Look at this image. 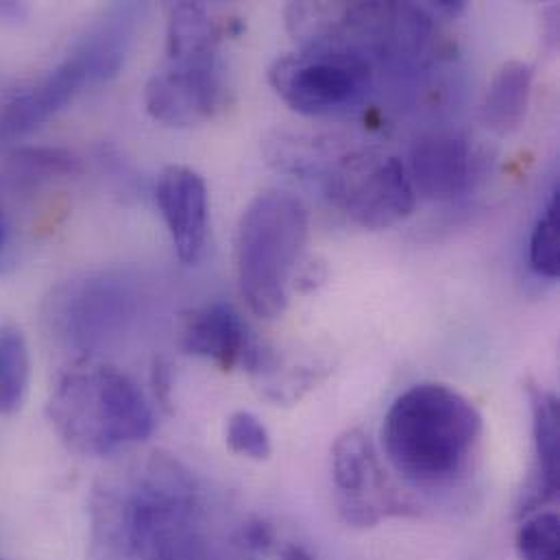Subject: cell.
Listing matches in <instances>:
<instances>
[{
  "mask_svg": "<svg viewBox=\"0 0 560 560\" xmlns=\"http://www.w3.org/2000/svg\"><path fill=\"white\" fill-rule=\"evenodd\" d=\"M26 15V9L15 2H0V20H20Z\"/></svg>",
  "mask_w": 560,
  "mask_h": 560,
  "instance_id": "cell-24",
  "label": "cell"
},
{
  "mask_svg": "<svg viewBox=\"0 0 560 560\" xmlns=\"http://www.w3.org/2000/svg\"><path fill=\"white\" fill-rule=\"evenodd\" d=\"M269 83L281 101L303 116H327L355 103L371 83L369 61L351 48L310 46L278 57Z\"/></svg>",
  "mask_w": 560,
  "mask_h": 560,
  "instance_id": "cell-5",
  "label": "cell"
},
{
  "mask_svg": "<svg viewBox=\"0 0 560 560\" xmlns=\"http://www.w3.org/2000/svg\"><path fill=\"white\" fill-rule=\"evenodd\" d=\"M90 560H210L212 522L199 480L166 452L107 471L92 489Z\"/></svg>",
  "mask_w": 560,
  "mask_h": 560,
  "instance_id": "cell-1",
  "label": "cell"
},
{
  "mask_svg": "<svg viewBox=\"0 0 560 560\" xmlns=\"http://www.w3.org/2000/svg\"><path fill=\"white\" fill-rule=\"evenodd\" d=\"M310 234L307 210L285 190L260 192L243 212L236 232V273L249 310L278 318Z\"/></svg>",
  "mask_w": 560,
  "mask_h": 560,
  "instance_id": "cell-4",
  "label": "cell"
},
{
  "mask_svg": "<svg viewBox=\"0 0 560 560\" xmlns=\"http://www.w3.org/2000/svg\"><path fill=\"white\" fill-rule=\"evenodd\" d=\"M155 199L177 258L184 265H197L208 241L210 203L206 179L188 166L173 164L162 171Z\"/></svg>",
  "mask_w": 560,
  "mask_h": 560,
  "instance_id": "cell-11",
  "label": "cell"
},
{
  "mask_svg": "<svg viewBox=\"0 0 560 560\" xmlns=\"http://www.w3.org/2000/svg\"><path fill=\"white\" fill-rule=\"evenodd\" d=\"M225 28L199 2H175L168 7L166 55L168 59H186L219 52Z\"/></svg>",
  "mask_w": 560,
  "mask_h": 560,
  "instance_id": "cell-16",
  "label": "cell"
},
{
  "mask_svg": "<svg viewBox=\"0 0 560 560\" xmlns=\"http://www.w3.org/2000/svg\"><path fill=\"white\" fill-rule=\"evenodd\" d=\"M225 441L234 454L249 460L262 463L269 460L273 454V443L267 425L247 410H238L228 419Z\"/></svg>",
  "mask_w": 560,
  "mask_h": 560,
  "instance_id": "cell-22",
  "label": "cell"
},
{
  "mask_svg": "<svg viewBox=\"0 0 560 560\" xmlns=\"http://www.w3.org/2000/svg\"><path fill=\"white\" fill-rule=\"evenodd\" d=\"M526 397L533 417V469L522 491L517 515L550 509L560 491V404L550 388L526 382Z\"/></svg>",
  "mask_w": 560,
  "mask_h": 560,
  "instance_id": "cell-14",
  "label": "cell"
},
{
  "mask_svg": "<svg viewBox=\"0 0 560 560\" xmlns=\"http://www.w3.org/2000/svg\"><path fill=\"white\" fill-rule=\"evenodd\" d=\"M482 432V415L463 393L447 384L421 382L388 408L382 443L388 463L404 480L439 487L469 469Z\"/></svg>",
  "mask_w": 560,
  "mask_h": 560,
  "instance_id": "cell-2",
  "label": "cell"
},
{
  "mask_svg": "<svg viewBox=\"0 0 560 560\" xmlns=\"http://www.w3.org/2000/svg\"><path fill=\"white\" fill-rule=\"evenodd\" d=\"M179 345L186 353L210 360L225 373L236 369L258 373L271 355L256 342L243 316L228 303H210L184 312Z\"/></svg>",
  "mask_w": 560,
  "mask_h": 560,
  "instance_id": "cell-9",
  "label": "cell"
},
{
  "mask_svg": "<svg viewBox=\"0 0 560 560\" xmlns=\"http://www.w3.org/2000/svg\"><path fill=\"white\" fill-rule=\"evenodd\" d=\"M560 522L555 509L520 517L515 548L520 560H559Z\"/></svg>",
  "mask_w": 560,
  "mask_h": 560,
  "instance_id": "cell-20",
  "label": "cell"
},
{
  "mask_svg": "<svg viewBox=\"0 0 560 560\" xmlns=\"http://www.w3.org/2000/svg\"><path fill=\"white\" fill-rule=\"evenodd\" d=\"M533 66L524 61H506L493 74L485 103L482 120L498 136L515 133L528 114L533 94Z\"/></svg>",
  "mask_w": 560,
  "mask_h": 560,
  "instance_id": "cell-15",
  "label": "cell"
},
{
  "mask_svg": "<svg viewBox=\"0 0 560 560\" xmlns=\"http://www.w3.org/2000/svg\"><path fill=\"white\" fill-rule=\"evenodd\" d=\"M476 171L478 160L465 138L432 133L412 147L406 173L417 197L425 201H454L471 188Z\"/></svg>",
  "mask_w": 560,
  "mask_h": 560,
  "instance_id": "cell-12",
  "label": "cell"
},
{
  "mask_svg": "<svg viewBox=\"0 0 560 560\" xmlns=\"http://www.w3.org/2000/svg\"><path fill=\"white\" fill-rule=\"evenodd\" d=\"M125 276L90 273L63 281L46 301L50 327L81 351L120 329L133 314L136 290Z\"/></svg>",
  "mask_w": 560,
  "mask_h": 560,
  "instance_id": "cell-7",
  "label": "cell"
},
{
  "mask_svg": "<svg viewBox=\"0 0 560 560\" xmlns=\"http://www.w3.org/2000/svg\"><path fill=\"white\" fill-rule=\"evenodd\" d=\"M223 98L225 81L219 52L168 59L144 88L149 116L168 127H195L210 120Z\"/></svg>",
  "mask_w": 560,
  "mask_h": 560,
  "instance_id": "cell-8",
  "label": "cell"
},
{
  "mask_svg": "<svg viewBox=\"0 0 560 560\" xmlns=\"http://www.w3.org/2000/svg\"><path fill=\"white\" fill-rule=\"evenodd\" d=\"M334 502L351 528H375L382 522L417 517L419 506L395 487L384 471L371 436L360 430L342 432L331 447Z\"/></svg>",
  "mask_w": 560,
  "mask_h": 560,
  "instance_id": "cell-6",
  "label": "cell"
},
{
  "mask_svg": "<svg viewBox=\"0 0 560 560\" xmlns=\"http://www.w3.org/2000/svg\"><path fill=\"white\" fill-rule=\"evenodd\" d=\"M234 544L241 560H316L303 544L262 517L245 522Z\"/></svg>",
  "mask_w": 560,
  "mask_h": 560,
  "instance_id": "cell-19",
  "label": "cell"
},
{
  "mask_svg": "<svg viewBox=\"0 0 560 560\" xmlns=\"http://www.w3.org/2000/svg\"><path fill=\"white\" fill-rule=\"evenodd\" d=\"M153 388L160 404L168 408L171 406V366L166 360H155L153 364Z\"/></svg>",
  "mask_w": 560,
  "mask_h": 560,
  "instance_id": "cell-23",
  "label": "cell"
},
{
  "mask_svg": "<svg viewBox=\"0 0 560 560\" xmlns=\"http://www.w3.org/2000/svg\"><path fill=\"white\" fill-rule=\"evenodd\" d=\"M9 177L18 188L31 190L59 177H74L83 171L81 158L59 147L15 149L9 158Z\"/></svg>",
  "mask_w": 560,
  "mask_h": 560,
  "instance_id": "cell-17",
  "label": "cell"
},
{
  "mask_svg": "<svg viewBox=\"0 0 560 560\" xmlns=\"http://www.w3.org/2000/svg\"><path fill=\"white\" fill-rule=\"evenodd\" d=\"M31 382V355L15 325H0V415L22 408Z\"/></svg>",
  "mask_w": 560,
  "mask_h": 560,
  "instance_id": "cell-18",
  "label": "cell"
},
{
  "mask_svg": "<svg viewBox=\"0 0 560 560\" xmlns=\"http://www.w3.org/2000/svg\"><path fill=\"white\" fill-rule=\"evenodd\" d=\"M92 85L85 68L68 52L33 88L15 94L0 107V144L15 142L66 109L83 88Z\"/></svg>",
  "mask_w": 560,
  "mask_h": 560,
  "instance_id": "cell-13",
  "label": "cell"
},
{
  "mask_svg": "<svg viewBox=\"0 0 560 560\" xmlns=\"http://www.w3.org/2000/svg\"><path fill=\"white\" fill-rule=\"evenodd\" d=\"M0 560H2V559H0Z\"/></svg>",
  "mask_w": 560,
  "mask_h": 560,
  "instance_id": "cell-26",
  "label": "cell"
},
{
  "mask_svg": "<svg viewBox=\"0 0 560 560\" xmlns=\"http://www.w3.org/2000/svg\"><path fill=\"white\" fill-rule=\"evenodd\" d=\"M559 201L557 188L530 236V269L546 280H557L560 273Z\"/></svg>",
  "mask_w": 560,
  "mask_h": 560,
  "instance_id": "cell-21",
  "label": "cell"
},
{
  "mask_svg": "<svg viewBox=\"0 0 560 560\" xmlns=\"http://www.w3.org/2000/svg\"><path fill=\"white\" fill-rule=\"evenodd\" d=\"M48 421L59 441L85 458L118 454L153 434L155 417L140 386L109 364L83 358L55 384Z\"/></svg>",
  "mask_w": 560,
  "mask_h": 560,
  "instance_id": "cell-3",
  "label": "cell"
},
{
  "mask_svg": "<svg viewBox=\"0 0 560 560\" xmlns=\"http://www.w3.org/2000/svg\"><path fill=\"white\" fill-rule=\"evenodd\" d=\"M338 203L347 217L371 232L388 230L406 221L417 203L406 166L397 158H386L336 188Z\"/></svg>",
  "mask_w": 560,
  "mask_h": 560,
  "instance_id": "cell-10",
  "label": "cell"
},
{
  "mask_svg": "<svg viewBox=\"0 0 560 560\" xmlns=\"http://www.w3.org/2000/svg\"><path fill=\"white\" fill-rule=\"evenodd\" d=\"M7 245H9V225H7V217H4V210H2V203H0V262L4 258Z\"/></svg>",
  "mask_w": 560,
  "mask_h": 560,
  "instance_id": "cell-25",
  "label": "cell"
}]
</instances>
